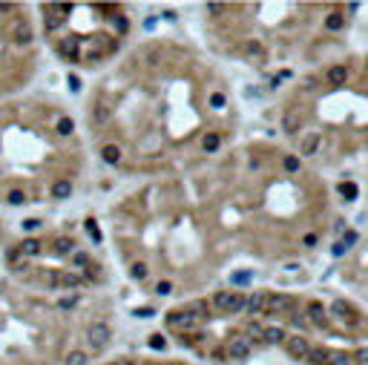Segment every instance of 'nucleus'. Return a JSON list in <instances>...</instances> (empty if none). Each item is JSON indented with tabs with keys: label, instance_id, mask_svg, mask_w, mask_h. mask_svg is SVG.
Returning <instances> with one entry per match:
<instances>
[{
	"label": "nucleus",
	"instance_id": "23",
	"mask_svg": "<svg viewBox=\"0 0 368 365\" xmlns=\"http://www.w3.org/2000/svg\"><path fill=\"white\" fill-rule=\"evenodd\" d=\"M288 336H285V331L282 328H265V342H274V345H279V342H285Z\"/></svg>",
	"mask_w": 368,
	"mask_h": 365
},
{
	"label": "nucleus",
	"instance_id": "3",
	"mask_svg": "<svg viewBox=\"0 0 368 365\" xmlns=\"http://www.w3.org/2000/svg\"><path fill=\"white\" fill-rule=\"evenodd\" d=\"M110 336H112L110 325H104V322H95V325H90V331H87V342H90L92 351H101V348L110 342Z\"/></svg>",
	"mask_w": 368,
	"mask_h": 365
},
{
	"label": "nucleus",
	"instance_id": "52",
	"mask_svg": "<svg viewBox=\"0 0 368 365\" xmlns=\"http://www.w3.org/2000/svg\"><path fill=\"white\" fill-rule=\"evenodd\" d=\"M366 69H368V63H366Z\"/></svg>",
	"mask_w": 368,
	"mask_h": 365
},
{
	"label": "nucleus",
	"instance_id": "31",
	"mask_svg": "<svg viewBox=\"0 0 368 365\" xmlns=\"http://www.w3.org/2000/svg\"><path fill=\"white\" fill-rule=\"evenodd\" d=\"M282 127H285V132H291V135H294V132L299 129V118H296V115L291 112V115H285V121H282Z\"/></svg>",
	"mask_w": 368,
	"mask_h": 365
},
{
	"label": "nucleus",
	"instance_id": "22",
	"mask_svg": "<svg viewBox=\"0 0 368 365\" xmlns=\"http://www.w3.org/2000/svg\"><path fill=\"white\" fill-rule=\"evenodd\" d=\"M6 201H9L12 207H20V204H26V193H23V190H9V193H6Z\"/></svg>",
	"mask_w": 368,
	"mask_h": 365
},
{
	"label": "nucleus",
	"instance_id": "15",
	"mask_svg": "<svg viewBox=\"0 0 368 365\" xmlns=\"http://www.w3.org/2000/svg\"><path fill=\"white\" fill-rule=\"evenodd\" d=\"M12 37H15L18 43H29L32 40V26L26 23V20H18V23H15V32H12Z\"/></svg>",
	"mask_w": 368,
	"mask_h": 365
},
{
	"label": "nucleus",
	"instance_id": "47",
	"mask_svg": "<svg viewBox=\"0 0 368 365\" xmlns=\"http://www.w3.org/2000/svg\"><path fill=\"white\" fill-rule=\"evenodd\" d=\"M302 244H305V247H313V244H316V233H305V236H302Z\"/></svg>",
	"mask_w": 368,
	"mask_h": 365
},
{
	"label": "nucleus",
	"instance_id": "19",
	"mask_svg": "<svg viewBox=\"0 0 368 365\" xmlns=\"http://www.w3.org/2000/svg\"><path fill=\"white\" fill-rule=\"evenodd\" d=\"M18 253H20V256H37V253H40V242H37V239H26V242H20Z\"/></svg>",
	"mask_w": 368,
	"mask_h": 365
},
{
	"label": "nucleus",
	"instance_id": "17",
	"mask_svg": "<svg viewBox=\"0 0 368 365\" xmlns=\"http://www.w3.org/2000/svg\"><path fill=\"white\" fill-rule=\"evenodd\" d=\"M52 196H55V199H69V196H72V182H66V179L55 182L52 184Z\"/></svg>",
	"mask_w": 368,
	"mask_h": 365
},
{
	"label": "nucleus",
	"instance_id": "50",
	"mask_svg": "<svg viewBox=\"0 0 368 365\" xmlns=\"http://www.w3.org/2000/svg\"><path fill=\"white\" fill-rule=\"evenodd\" d=\"M115 26H118V32H127V20H124V18H118V20H115Z\"/></svg>",
	"mask_w": 368,
	"mask_h": 365
},
{
	"label": "nucleus",
	"instance_id": "27",
	"mask_svg": "<svg viewBox=\"0 0 368 365\" xmlns=\"http://www.w3.org/2000/svg\"><path fill=\"white\" fill-rule=\"evenodd\" d=\"M247 282H253V271H239L230 276V285H247Z\"/></svg>",
	"mask_w": 368,
	"mask_h": 365
},
{
	"label": "nucleus",
	"instance_id": "29",
	"mask_svg": "<svg viewBox=\"0 0 368 365\" xmlns=\"http://www.w3.org/2000/svg\"><path fill=\"white\" fill-rule=\"evenodd\" d=\"M90 363V357L84 354V351H72L69 357H66V365H87Z\"/></svg>",
	"mask_w": 368,
	"mask_h": 365
},
{
	"label": "nucleus",
	"instance_id": "7",
	"mask_svg": "<svg viewBox=\"0 0 368 365\" xmlns=\"http://www.w3.org/2000/svg\"><path fill=\"white\" fill-rule=\"evenodd\" d=\"M268 299H271V293H265V291H259V293H253V296H247L245 302V310L250 316H259V313H268Z\"/></svg>",
	"mask_w": 368,
	"mask_h": 365
},
{
	"label": "nucleus",
	"instance_id": "42",
	"mask_svg": "<svg viewBox=\"0 0 368 365\" xmlns=\"http://www.w3.org/2000/svg\"><path fill=\"white\" fill-rule=\"evenodd\" d=\"M210 107H213V110H221V107H224V95H221V92H213V95H210Z\"/></svg>",
	"mask_w": 368,
	"mask_h": 365
},
{
	"label": "nucleus",
	"instance_id": "11",
	"mask_svg": "<svg viewBox=\"0 0 368 365\" xmlns=\"http://www.w3.org/2000/svg\"><path fill=\"white\" fill-rule=\"evenodd\" d=\"M325 81H328L331 87H339V84H345V81H348V66H342V63L331 66V69L325 72Z\"/></svg>",
	"mask_w": 368,
	"mask_h": 365
},
{
	"label": "nucleus",
	"instance_id": "2",
	"mask_svg": "<svg viewBox=\"0 0 368 365\" xmlns=\"http://www.w3.org/2000/svg\"><path fill=\"white\" fill-rule=\"evenodd\" d=\"M245 302L247 299L239 291H219L213 296V305L221 313H239V310H245Z\"/></svg>",
	"mask_w": 368,
	"mask_h": 365
},
{
	"label": "nucleus",
	"instance_id": "4",
	"mask_svg": "<svg viewBox=\"0 0 368 365\" xmlns=\"http://www.w3.org/2000/svg\"><path fill=\"white\" fill-rule=\"evenodd\" d=\"M224 354H227V360H245L247 354H250V342H247V336H230Z\"/></svg>",
	"mask_w": 368,
	"mask_h": 365
},
{
	"label": "nucleus",
	"instance_id": "46",
	"mask_svg": "<svg viewBox=\"0 0 368 365\" xmlns=\"http://www.w3.org/2000/svg\"><path fill=\"white\" fill-rule=\"evenodd\" d=\"M37 227H40V221H37V219H26V221H23V230H37Z\"/></svg>",
	"mask_w": 368,
	"mask_h": 365
},
{
	"label": "nucleus",
	"instance_id": "36",
	"mask_svg": "<svg viewBox=\"0 0 368 365\" xmlns=\"http://www.w3.org/2000/svg\"><path fill=\"white\" fill-rule=\"evenodd\" d=\"M150 348H153V351H164V348H167V339L161 334H153L150 336Z\"/></svg>",
	"mask_w": 368,
	"mask_h": 365
},
{
	"label": "nucleus",
	"instance_id": "26",
	"mask_svg": "<svg viewBox=\"0 0 368 365\" xmlns=\"http://www.w3.org/2000/svg\"><path fill=\"white\" fill-rule=\"evenodd\" d=\"M313 365H325L328 363V351H322V348H311V357H308Z\"/></svg>",
	"mask_w": 368,
	"mask_h": 365
},
{
	"label": "nucleus",
	"instance_id": "16",
	"mask_svg": "<svg viewBox=\"0 0 368 365\" xmlns=\"http://www.w3.org/2000/svg\"><path fill=\"white\" fill-rule=\"evenodd\" d=\"M325 365H354V354H345V351H328V363Z\"/></svg>",
	"mask_w": 368,
	"mask_h": 365
},
{
	"label": "nucleus",
	"instance_id": "30",
	"mask_svg": "<svg viewBox=\"0 0 368 365\" xmlns=\"http://www.w3.org/2000/svg\"><path fill=\"white\" fill-rule=\"evenodd\" d=\"M72 129H75V121L63 115L61 121H58V135H72Z\"/></svg>",
	"mask_w": 368,
	"mask_h": 365
},
{
	"label": "nucleus",
	"instance_id": "10",
	"mask_svg": "<svg viewBox=\"0 0 368 365\" xmlns=\"http://www.w3.org/2000/svg\"><path fill=\"white\" fill-rule=\"evenodd\" d=\"M319 144H322V135H319V132H308V135H302L299 152H302V155H313V152L319 150Z\"/></svg>",
	"mask_w": 368,
	"mask_h": 365
},
{
	"label": "nucleus",
	"instance_id": "39",
	"mask_svg": "<svg viewBox=\"0 0 368 365\" xmlns=\"http://www.w3.org/2000/svg\"><path fill=\"white\" fill-rule=\"evenodd\" d=\"M95 121L98 124L110 121V110H107V107H95Z\"/></svg>",
	"mask_w": 368,
	"mask_h": 365
},
{
	"label": "nucleus",
	"instance_id": "43",
	"mask_svg": "<svg viewBox=\"0 0 368 365\" xmlns=\"http://www.w3.org/2000/svg\"><path fill=\"white\" fill-rule=\"evenodd\" d=\"M135 316H138V319H153L155 310L153 308H135Z\"/></svg>",
	"mask_w": 368,
	"mask_h": 365
},
{
	"label": "nucleus",
	"instance_id": "5",
	"mask_svg": "<svg viewBox=\"0 0 368 365\" xmlns=\"http://www.w3.org/2000/svg\"><path fill=\"white\" fill-rule=\"evenodd\" d=\"M285 348H288V354L294 357V360H308L311 357V345H308V339L305 336H288L285 339Z\"/></svg>",
	"mask_w": 368,
	"mask_h": 365
},
{
	"label": "nucleus",
	"instance_id": "13",
	"mask_svg": "<svg viewBox=\"0 0 368 365\" xmlns=\"http://www.w3.org/2000/svg\"><path fill=\"white\" fill-rule=\"evenodd\" d=\"M121 147H118V144H104V147H101V158H104V161H107V164H121Z\"/></svg>",
	"mask_w": 368,
	"mask_h": 365
},
{
	"label": "nucleus",
	"instance_id": "6",
	"mask_svg": "<svg viewBox=\"0 0 368 365\" xmlns=\"http://www.w3.org/2000/svg\"><path fill=\"white\" fill-rule=\"evenodd\" d=\"M294 310V296H288V293H274L271 299H268V313L276 316V313H291Z\"/></svg>",
	"mask_w": 368,
	"mask_h": 365
},
{
	"label": "nucleus",
	"instance_id": "45",
	"mask_svg": "<svg viewBox=\"0 0 368 365\" xmlns=\"http://www.w3.org/2000/svg\"><path fill=\"white\" fill-rule=\"evenodd\" d=\"M207 12L210 15H221L224 12V3H207Z\"/></svg>",
	"mask_w": 368,
	"mask_h": 365
},
{
	"label": "nucleus",
	"instance_id": "9",
	"mask_svg": "<svg viewBox=\"0 0 368 365\" xmlns=\"http://www.w3.org/2000/svg\"><path fill=\"white\" fill-rule=\"evenodd\" d=\"M49 285H55V288H81V276L75 274H52L49 276Z\"/></svg>",
	"mask_w": 368,
	"mask_h": 365
},
{
	"label": "nucleus",
	"instance_id": "44",
	"mask_svg": "<svg viewBox=\"0 0 368 365\" xmlns=\"http://www.w3.org/2000/svg\"><path fill=\"white\" fill-rule=\"evenodd\" d=\"M354 363H360V365H368V348H360V351L354 354Z\"/></svg>",
	"mask_w": 368,
	"mask_h": 365
},
{
	"label": "nucleus",
	"instance_id": "33",
	"mask_svg": "<svg viewBox=\"0 0 368 365\" xmlns=\"http://www.w3.org/2000/svg\"><path fill=\"white\" fill-rule=\"evenodd\" d=\"M282 164H285V170H288V173H299V167H302L296 155H285V161H282Z\"/></svg>",
	"mask_w": 368,
	"mask_h": 365
},
{
	"label": "nucleus",
	"instance_id": "51",
	"mask_svg": "<svg viewBox=\"0 0 368 365\" xmlns=\"http://www.w3.org/2000/svg\"><path fill=\"white\" fill-rule=\"evenodd\" d=\"M112 365H138V360H118V363H112Z\"/></svg>",
	"mask_w": 368,
	"mask_h": 365
},
{
	"label": "nucleus",
	"instance_id": "32",
	"mask_svg": "<svg viewBox=\"0 0 368 365\" xmlns=\"http://www.w3.org/2000/svg\"><path fill=\"white\" fill-rule=\"evenodd\" d=\"M291 325H294V328H299V331H308V328H311L308 316H302V313H294V316H291Z\"/></svg>",
	"mask_w": 368,
	"mask_h": 365
},
{
	"label": "nucleus",
	"instance_id": "18",
	"mask_svg": "<svg viewBox=\"0 0 368 365\" xmlns=\"http://www.w3.org/2000/svg\"><path fill=\"white\" fill-rule=\"evenodd\" d=\"M345 26V15H339V12H331L328 18H325V29L328 32H339Z\"/></svg>",
	"mask_w": 368,
	"mask_h": 365
},
{
	"label": "nucleus",
	"instance_id": "14",
	"mask_svg": "<svg viewBox=\"0 0 368 365\" xmlns=\"http://www.w3.org/2000/svg\"><path fill=\"white\" fill-rule=\"evenodd\" d=\"M58 52L66 55L69 61H78V40L75 37H63L61 43H58Z\"/></svg>",
	"mask_w": 368,
	"mask_h": 365
},
{
	"label": "nucleus",
	"instance_id": "24",
	"mask_svg": "<svg viewBox=\"0 0 368 365\" xmlns=\"http://www.w3.org/2000/svg\"><path fill=\"white\" fill-rule=\"evenodd\" d=\"M72 250H75V242H72V239H66V236H61V239L55 242V253H61V256L72 253Z\"/></svg>",
	"mask_w": 368,
	"mask_h": 365
},
{
	"label": "nucleus",
	"instance_id": "49",
	"mask_svg": "<svg viewBox=\"0 0 368 365\" xmlns=\"http://www.w3.org/2000/svg\"><path fill=\"white\" fill-rule=\"evenodd\" d=\"M331 253H334V256H342V253H345V244H342V242H337L334 247H331Z\"/></svg>",
	"mask_w": 368,
	"mask_h": 365
},
{
	"label": "nucleus",
	"instance_id": "1",
	"mask_svg": "<svg viewBox=\"0 0 368 365\" xmlns=\"http://www.w3.org/2000/svg\"><path fill=\"white\" fill-rule=\"evenodd\" d=\"M164 322H167V328H173V331H196L202 322H204V316H199L196 310H190V308H182V310H170L167 316H164Z\"/></svg>",
	"mask_w": 368,
	"mask_h": 365
},
{
	"label": "nucleus",
	"instance_id": "41",
	"mask_svg": "<svg viewBox=\"0 0 368 365\" xmlns=\"http://www.w3.org/2000/svg\"><path fill=\"white\" fill-rule=\"evenodd\" d=\"M72 265H75V268L90 265V256H87V253H72Z\"/></svg>",
	"mask_w": 368,
	"mask_h": 365
},
{
	"label": "nucleus",
	"instance_id": "12",
	"mask_svg": "<svg viewBox=\"0 0 368 365\" xmlns=\"http://www.w3.org/2000/svg\"><path fill=\"white\" fill-rule=\"evenodd\" d=\"M308 322H311V325H325V322H328V310H325L319 302H311L308 305Z\"/></svg>",
	"mask_w": 368,
	"mask_h": 365
},
{
	"label": "nucleus",
	"instance_id": "21",
	"mask_svg": "<svg viewBox=\"0 0 368 365\" xmlns=\"http://www.w3.org/2000/svg\"><path fill=\"white\" fill-rule=\"evenodd\" d=\"M219 144H221V138H219L216 132H207V135L202 138V147H204V152H216V150H219Z\"/></svg>",
	"mask_w": 368,
	"mask_h": 365
},
{
	"label": "nucleus",
	"instance_id": "40",
	"mask_svg": "<svg viewBox=\"0 0 368 365\" xmlns=\"http://www.w3.org/2000/svg\"><path fill=\"white\" fill-rule=\"evenodd\" d=\"M61 26V18L58 15H46V32H55Z\"/></svg>",
	"mask_w": 368,
	"mask_h": 365
},
{
	"label": "nucleus",
	"instance_id": "8",
	"mask_svg": "<svg viewBox=\"0 0 368 365\" xmlns=\"http://www.w3.org/2000/svg\"><path fill=\"white\" fill-rule=\"evenodd\" d=\"M331 310L337 313V316H339V319H342V322H348V328H357V322H360V316L354 313V308H351V305H345V302H342V299H337V302L331 305Z\"/></svg>",
	"mask_w": 368,
	"mask_h": 365
},
{
	"label": "nucleus",
	"instance_id": "28",
	"mask_svg": "<svg viewBox=\"0 0 368 365\" xmlns=\"http://www.w3.org/2000/svg\"><path fill=\"white\" fill-rule=\"evenodd\" d=\"M129 276H132L135 282H141V279H147V265H144V262H135V265L129 268Z\"/></svg>",
	"mask_w": 368,
	"mask_h": 365
},
{
	"label": "nucleus",
	"instance_id": "34",
	"mask_svg": "<svg viewBox=\"0 0 368 365\" xmlns=\"http://www.w3.org/2000/svg\"><path fill=\"white\" fill-rule=\"evenodd\" d=\"M247 336H250V339H265V328H262L259 322H250V325H247Z\"/></svg>",
	"mask_w": 368,
	"mask_h": 365
},
{
	"label": "nucleus",
	"instance_id": "35",
	"mask_svg": "<svg viewBox=\"0 0 368 365\" xmlns=\"http://www.w3.org/2000/svg\"><path fill=\"white\" fill-rule=\"evenodd\" d=\"M155 293H158V296H170V293H173V282H167V279H161V282L155 285Z\"/></svg>",
	"mask_w": 368,
	"mask_h": 365
},
{
	"label": "nucleus",
	"instance_id": "37",
	"mask_svg": "<svg viewBox=\"0 0 368 365\" xmlns=\"http://www.w3.org/2000/svg\"><path fill=\"white\" fill-rule=\"evenodd\" d=\"M87 233L92 236V242H101V230H98L95 219H87Z\"/></svg>",
	"mask_w": 368,
	"mask_h": 365
},
{
	"label": "nucleus",
	"instance_id": "25",
	"mask_svg": "<svg viewBox=\"0 0 368 365\" xmlns=\"http://www.w3.org/2000/svg\"><path fill=\"white\" fill-rule=\"evenodd\" d=\"M262 52H265V49H262L259 40H247L245 43V55H250V58H262Z\"/></svg>",
	"mask_w": 368,
	"mask_h": 365
},
{
	"label": "nucleus",
	"instance_id": "38",
	"mask_svg": "<svg viewBox=\"0 0 368 365\" xmlns=\"http://www.w3.org/2000/svg\"><path fill=\"white\" fill-rule=\"evenodd\" d=\"M339 242L345 244V250H351V247H354V242H357V233H354V230H345V236H342Z\"/></svg>",
	"mask_w": 368,
	"mask_h": 365
},
{
	"label": "nucleus",
	"instance_id": "20",
	"mask_svg": "<svg viewBox=\"0 0 368 365\" xmlns=\"http://www.w3.org/2000/svg\"><path fill=\"white\" fill-rule=\"evenodd\" d=\"M339 190V196H342V199H345V201H354V199H357V193H360V190H357V184L354 182H342L337 187Z\"/></svg>",
	"mask_w": 368,
	"mask_h": 365
},
{
	"label": "nucleus",
	"instance_id": "48",
	"mask_svg": "<svg viewBox=\"0 0 368 365\" xmlns=\"http://www.w3.org/2000/svg\"><path fill=\"white\" fill-rule=\"evenodd\" d=\"M69 90H72V92H78V90H81V81H78L75 75H69Z\"/></svg>",
	"mask_w": 368,
	"mask_h": 365
}]
</instances>
